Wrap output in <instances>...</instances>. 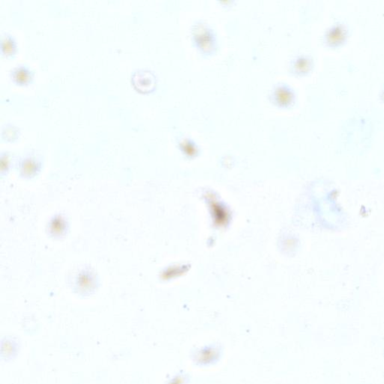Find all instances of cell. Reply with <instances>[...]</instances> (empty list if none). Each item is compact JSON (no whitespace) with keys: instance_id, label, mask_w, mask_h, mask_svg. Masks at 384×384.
Here are the masks:
<instances>
[{"instance_id":"7a4b0ae2","label":"cell","mask_w":384,"mask_h":384,"mask_svg":"<svg viewBox=\"0 0 384 384\" xmlns=\"http://www.w3.org/2000/svg\"><path fill=\"white\" fill-rule=\"evenodd\" d=\"M17 51V44L13 36L5 33L1 38V53L4 57H12L15 55Z\"/></svg>"},{"instance_id":"6da1fadb","label":"cell","mask_w":384,"mask_h":384,"mask_svg":"<svg viewBox=\"0 0 384 384\" xmlns=\"http://www.w3.org/2000/svg\"><path fill=\"white\" fill-rule=\"evenodd\" d=\"M10 78L17 85L27 86L34 78V72L26 65L15 66L10 72Z\"/></svg>"}]
</instances>
